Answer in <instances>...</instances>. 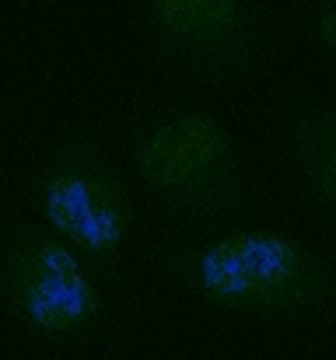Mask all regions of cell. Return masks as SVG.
<instances>
[{"label":"cell","instance_id":"1","mask_svg":"<svg viewBox=\"0 0 336 360\" xmlns=\"http://www.w3.org/2000/svg\"><path fill=\"white\" fill-rule=\"evenodd\" d=\"M119 136L161 241L193 245L263 224L270 196L259 165L204 98L147 91L126 109Z\"/></svg>","mask_w":336,"mask_h":360},{"label":"cell","instance_id":"2","mask_svg":"<svg viewBox=\"0 0 336 360\" xmlns=\"http://www.w3.org/2000/svg\"><path fill=\"white\" fill-rule=\"evenodd\" d=\"M151 269L224 311L270 322H326L336 315V259L284 231L242 228L179 245L151 241Z\"/></svg>","mask_w":336,"mask_h":360},{"label":"cell","instance_id":"3","mask_svg":"<svg viewBox=\"0 0 336 360\" xmlns=\"http://www.w3.org/2000/svg\"><path fill=\"white\" fill-rule=\"evenodd\" d=\"M28 196L32 214L67 241L112 294L137 241L140 210L106 136L92 122L60 129L35 165Z\"/></svg>","mask_w":336,"mask_h":360},{"label":"cell","instance_id":"4","mask_svg":"<svg viewBox=\"0 0 336 360\" xmlns=\"http://www.w3.org/2000/svg\"><path fill=\"white\" fill-rule=\"evenodd\" d=\"M133 18L158 67L189 88L242 84L277 53L266 0H133Z\"/></svg>","mask_w":336,"mask_h":360},{"label":"cell","instance_id":"5","mask_svg":"<svg viewBox=\"0 0 336 360\" xmlns=\"http://www.w3.org/2000/svg\"><path fill=\"white\" fill-rule=\"evenodd\" d=\"M0 297L46 343L88 347L112 329V294L35 214L14 217L0 235Z\"/></svg>","mask_w":336,"mask_h":360},{"label":"cell","instance_id":"6","mask_svg":"<svg viewBox=\"0 0 336 360\" xmlns=\"http://www.w3.org/2000/svg\"><path fill=\"white\" fill-rule=\"evenodd\" d=\"M273 140L301 203L336 217V102L309 84H291L273 105Z\"/></svg>","mask_w":336,"mask_h":360},{"label":"cell","instance_id":"7","mask_svg":"<svg viewBox=\"0 0 336 360\" xmlns=\"http://www.w3.org/2000/svg\"><path fill=\"white\" fill-rule=\"evenodd\" d=\"M291 28L336 63V0H291Z\"/></svg>","mask_w":336,"mask_h":360}]
</instances>
